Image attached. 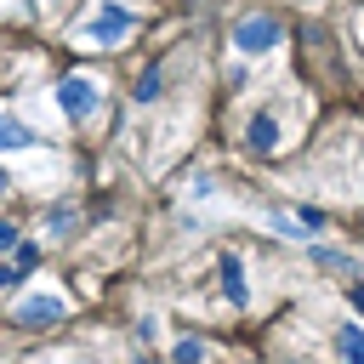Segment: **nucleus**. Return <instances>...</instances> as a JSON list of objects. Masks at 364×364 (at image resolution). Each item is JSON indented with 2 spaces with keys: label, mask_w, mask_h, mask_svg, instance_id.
Here are the masks:
<instances>
[{
  "label": "nucleus",
  "mask_w": 364,
  "mask_h": 364,
  "mask_svg": "<svg viewBox=\"0 0 364 364\" xmlns=\"http://www.w3.org/2000/svg\"><path fill=\"white\" fill-rule=\"evenodd\" d=\"M34 142H40V136H34V131H28L23 119L0 114V154H6V148H34Z\"/></svg>",
  "instance_id": "nucleus-8"
},
{
  "label": "nucleus",
  "mask_w": 364,
  "mask_h": 364,
  "mask_svg": "<svg viewBox=\"0 0 364 364\" xmlns=\"http://www.w3.org/2000/svg\"><path fill=\"white\" fill-rule=\"evenodd\" d=\"M279 46V23L273 17H245L233 23V51H273Z\"/></svg>",
  "instance_id": "nucleus-1"
},
{
  "label": "nucleus",
  "mask_w": 364,
  "mask_h": 364,
  "mask_svg": "<svg viewBox=\"0 0 364 364\" xmlns=\"http://www.w3.org/2000/svg\"><path fill=\"white\" fill-rule=\"evenodd\" d=\"M0 188H6V176H0Z\"/></svg>",
  "instance_id": "nucleus-18"
},
{
  "label": "nucleus",
  "mask_w": 364,
  "mask_h": 364,
  "mask_svg": "<svg viewBox=\"0 0 364 364\" xmlns=\"http://www.w3.org/2000/svg\"><path fill=\"white\" fill-rule=\"evenodd\" d=\"M17 279H23V267H17V262H6V267H0V290H6V284H17Z\"/></svg>",
  "instance_id": "nucleus-16"
},
{
  "label": "nucleus",
  "mask_w": 364,
  "mask_h": 364,
  "mask_svg": "<svg viewBox=\"0 0 364 364\" xmlns=\"http://www.w3.org/2000/svg\"><path fill=\"white\" fill-rule=\"evenodd\" d=\"M17 245H23V239H17V228H11V222H0V250H17Z\"/></svg>",
  "instance_id": "nucleus-15"
},
{
  "label": "nucleus",
  "mask_w": 364,
  "mask_h": 364,
  "mask_svg": "<svg viewBox=\"0 0 364 364\" xmlns=\"http://www.w3.org/2000/svg\"><path fill=\"white\" fill-rule=\"evenodd\" d=\"M353 307H358V313H364V290H358V284H353Z\"/></svg>",
  "instance_id": "nucleus-17"
},
{
  "label": "nucleus",
  "mask_w": 364,
  "mask_h": 364,
  "mask_svg": "<svg viewBox=\"0 0 364 364\" xmlns=\"http://www.w3.org/2000/svg\"><path fill=\"white\" fill-rule=\"evenodd\" d=\"M245 142H250V154H273L279 148V119L273 114H256L250 131H245Z\"/></svg>",
  "instance_id": "nucleus-5"
},
{
  "label": "nucleus",
  "mask_w": 364,
  "mask_h": 364,
  "mask_svg": "<svg viewBox=\"0 0 364 364\" xmlns=\"http://www.w3.org/2000/svg\"><path fill=\"white\" fill-rule=\"evenodd\" d=\"M313 262H318V267H336V273H353V256H341V250H324V245H313Z\"/></svg>",
  "instance_id": "nucleus-11"
},
{
  "label": "nucleus",
  "mask_w": 364,
  "mask_h": 364,
  "mask_svg": "<svg viewBox=\"0 0 364 364\" xmlns=\"http://www.w3.org/2000/svg\"><path fill=\"white\" fill-rule=\"evenodd\" d=\"M159 85H165V68H159V63H148V68H142V80H136V91H131V97H136V102H154V97H159Z\"/></svg>",
  "instance_id": "nucleus-9"
},
{
  "label": "nucleus",
  "mask_w": 364,
  "mask_h": 364,
  "mask_svg": "<svg viewBox=\"0 0 364 364\" xmlns=\"http://www.w3.org/2000/svg\"><path fill=\"white\" fill-rule=\"evenodd\" d=\"M273 228H279L284 239H307V233H301V222H290V216H279V210H273Z\"/></svg>",
  "instance_id": "nucleus-13"
},
{
  "label": "nucleus",
  "mask_w": 364,
  "mask_h": 364,
  "mask_svg": "<svg viewBox=\"0 0 364 364\" xmlns=\"http://www.w3.org/2000/svg\"><path fill=\"white\" fill-rule=\"evenodd\" d=\"M171 364H205V347H199L193 336H182V341L171 347Z\"/></svg>",
  "instance_id": "nucleus-10"
},
{
  "label": "nucleus",
  "mask_w": 364,
  "mask_h": 364,
  "mask_svg": "<svg viewBox=\"0 0 364 364\" xmlns=\"http://www.w3.org/2000/svg\"><path fill=\"white\" fill-rule=\"evenodd\" d=\"M222 290H228L233 307L250 301V290H245V262H239V256H222Z\"/></svg>",
  "instance_id": "nucleus-6"
},
{
  "label": "nucleus",
  "mask_w": 364,
  "mask_h": 364,
  "mask_svg": "<svg viewBox=\"0 0 364 364\" xmlns=\"http://www.w3.org/2000/svg\"><path fill=\"white\" fill-rule=\"evenodd\" d=\"M336 358L341 364H364V324H341L336 330Z\"/></svg>",
  "instance_id": "nucleus-7"
},
{
  "label": "nucleus",
  "mask_w": 364,
  "mask_h": 364,
  "mask_svg": "<svg viewBox=\"0 0 364 364\" xmlns=\"http://www.w3.org/2000/svg\"><path fill=\"white\" fill-rule=\"evenodd\" d=\"M46 228H51V233H68V228H74V210H68V205L46 210Z\"/></svg>",
  "instance_id": "nucleus-12"
},
{
  "label": "nucleus",
  "mask_w": 364,
  "mask_h": 364,
  "mask_svg": "<svg viewBox=\"0 0 364 364\" xmlns=\"http://www.w3.org/2000/svg\"><path fill=\"white\" fill-rule=\"evenodd\" d=\"M136 17H131V6H102L91 23H85V40H97V46H114L125 28H131Z\"/></svg>",
  "instance_id": "nucleus-2"
},
{
  "label": "nucleus",
  "mask_w": 364,
  "mask_h": 364,
  "mask_svg": "<svg viewBox=\"0 0 364 364\" xmlns=\"http://www.w3.org/2000/svg\"><path fill=\"white\" fill-rule=\"evenodd\" d=\"M57 102H63V114H68V119H85V114L97 108V85H91V80H80V74H68V80L57 85Z\"/></svg>",
  "instance_id": "nucleus-3"
},
{
  "label": "nucleus",
  "mask_w": 364,
  "mask_h": 364,
  "mask_svg": "<svg viewBox=\"0 0 364 364\" xmlns=\"http://www.w3.org/2000/svg\"><path fill=\"white\" fill-rule=\"evenodd\" d=\"M63 318V301L57 296H28L17 313H11V324H23V330H40V324H57Z\"/></svg>",
  "instance_id": "nucleus-4"
},
{
  "label": "nucleus",
  "mask_w": 364,
  "mask_h": 364,
  "mask_svg": "<svg viewBox=\"0 0 364 364\" xmlns=\"http://www.w3.org/2000/svg\"><path fill=\"white\" fill-rule=\"evenodd\" d=\"M34 262H40V250H34V245H17V267H23V273H28V267H34Z\"/></svg>",
  "instance_id": "nucleus-14"
}]
</instances>
